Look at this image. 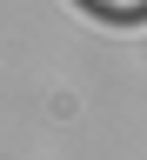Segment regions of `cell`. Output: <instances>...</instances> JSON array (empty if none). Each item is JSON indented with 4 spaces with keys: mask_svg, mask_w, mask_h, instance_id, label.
I'll use <instances>...</instances> for the list:
<instances>
[{
    "mask_svg": "<svg viewBox=\"0 0 147 160\" xmlns=\"http://www.w3.org/2000/svg\"><path fill=\"white\" fill-rule=\"evenodd\" d=\"M87 7H100L107 20H140V13H147V0H87Z\"/></svg>",
    "mask_w": 147,
    "mask_h": 160,
    "instance_id": "1",
    "label": "cell"
}]
</instances>
